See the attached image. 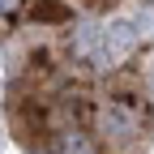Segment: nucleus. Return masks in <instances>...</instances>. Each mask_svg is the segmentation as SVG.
<instances>
[{
  "instance_id": "1",
  "label": "nucleus",
  "mask_w": 154,
  "mask_h": 154,
  "mask_svg": "<svg viewBox=\"0 0 154 154\" xmlns=\"http://www.w3.org/2000/svg\"><path fill=\"white\" fill-rule=\"evenodd\" d=\"M133 47H137V26H133V22H111V26L99 34V60H103V64L128 60Z\"/></svg>"
},
{
  "instance_id": "2",
  "label": "nucleus",
  "mask_w": 154,
  "mask_h": 154,
  "mask_svg": "<svg viewBox=\"0 0 154 154\" xmlns=\"http://www.w3.org/2000/svg\"><path fill=\"white\" fill-rule=\"evenodd\" d=\"M103 128L111 133V137H133L141 124H137V116H133L124 103H111V107L103 111Z\"/></svg>"
},
{
  "instance_id": "3",
  "label": "nucleus",
  "mask_w": 154,
  "mask_h": 154,
  "mask_svg": "<svg viewBox=\"0 0 154 154\" xmlns=\"http://www.w3.org/2000/svg\"><path fill=\"white\" fill-rule=\"evenodd\" d=\"M56 146H60V154H99V150H94V141L86 137L82 128H60Z\"/></svg>"
},
{
  "instance_id": "4",
  "label": "nucleus",
  "mask_w": 154,
  "mask_h": 154,
  "mask_svg": "<svg viewBox=\"0 0 154 154\" xmlns=\"http://www.w3.org/2000/svg\"><path fill=\"white\" fill-rule=\"evenodd\" d=\"M99 26H94V22H82V26H77V34H73V51L77 56H94V51H99Z\"/></svg>"
}]
</instances>
